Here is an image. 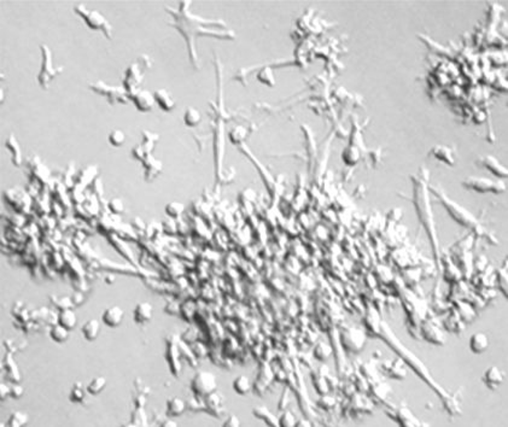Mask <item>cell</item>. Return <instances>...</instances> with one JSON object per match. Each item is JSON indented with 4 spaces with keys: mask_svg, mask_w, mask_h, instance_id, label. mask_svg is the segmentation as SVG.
Listing matches in <instances>:
<instances>
[{
    "mask_svg": "<svg viewBox=\"0 0 508 427\" xmlns=\"http://www.w3.org/2000/svg\"><path fill=\"white\" fill-rule=\"evenodd\" d=\"M365 334L356 328H349L342 336V343L345 350L353 351V353L362 350L365 345Z\"/></svg>",
    "mask_w": 508,
    "mask_h": 427,
    "instance_id": "obj_8",
    "label": "cell"
},
{
    "mask_svg": "<svg viewBox=\"0 0 508 427\" xmlns=\"http://www.w3.org/2000/svg\"><path fill=\"white\" fill-rule=\"evenodd\" d=\"M131 425L133 426H146L147 425V417L144 412V408H135L132 413Z\"/></svg>",
    "mask_w": 508,
    "mask_h": 427,
    "instance_id": "obj_35",
    "label": "cell"
},
{
    "mask_svg": "<svg viewBox=\"0 0 508 427\" xmlns=\"http://www.w3.org/2000/svg\"><path fill=\"white\" fill-rule=\"evenodd\" d=\"M106 385H108V380H106L105 376L103 375H98L94 376V378L86 385L88 395H92V396H98L100 392H103L105 390Z\"/></svg>",
    "mask_w": 508,
    "mask_h": 427,
    "instance_id": "obj_25",
    "label": "cell"
},
{
    "mask_svg": "<svg viewBox=\"0 0 508 427\" xmlns=\"http://www.w3.org/2000/svg\"><path fill=\"white\" fill-rule=\"evenodd\" d=\"M223 426H229V427H238L241 426V420L238 419L236 415H228L226 417V420L223 421Z\"/></svg>",
    "mask_w": 508,
    "mask_h": 427,
    "instance_id": "obj_44",
    "label": "cell"
},
{
    "mask_svg": "<svg viewBox=\"0 0 508 427\" xmlns=\"http://www.w3.org/2000/svg\"><path fill=\"white\" fill-rule=\"evenodd\" d=\"M232 387L238 395L245 396V395H248L251 391V382L247 375H238L233 380Z\"/></svg>",
    "mask_w": 508,
    "mask_h": 427,
    "instance_id": "obj_28",
    "label": "cell"
},
{
    "mask_svg": "<svg viewBox=\"0 0 508 427\" xmlns=\"http://www.w3.org/2000/svg\"><path fill=\"white\" fill-rule=\"evenodd\" d=\"M70 337V331L67 330L65 327H63L59 324H55L50 330V338L55 341V343L62 344L65 343Z\"/></svg>",
    "mask_w": 508,
    "mask_h": 427,
    "instance_id": "obj_27",
    "label": "cell"
},
{
    "mask_svg": "<svg viewBox=\"0 0 508 427\" xmlns=\"http://www.w3.org/2000/svg\"><path fill=\"white\" fill-rule=\"evenodd\" d=\"M6 146H8V148L12 153V163H14L16 167H20L22 163V156H21L22 151L14 135H10L8 140H6Z\"/></svg>",
    "mask_w": 508,
    "mask_h": 427,
    "instance_id": "obj_29",
    "label": "cell"
},
{
    "mask_svg": "<svg viewBox=\"0 0 508 427\" xmlns=\"http://www.w3.org/2000/svg\"><path fill=\"white\" fill-rule=\"evenodd\" d=\"M414 197H415V207L418 209V216L421 220V222L426 227V230L431 234V242L434 246L435 254L437 251V238H436V230H435L434 221H432V215L430 208L427 205V197H426V187L424 183L420 181L415 182L414 185Z\"/></svg>",
    "mask_w": 508,
    "mask_h": 427,
    "instance_id": "obj_2",
    "label": "cell"
},
{
    "mask_svg": "<svg viewBox=\"0 0 508 427\" xmlns=\"http://www.w3.org/2000/svg\"><path fill=\"white\" fill-rule=\"evenodd\" d=\"M462 186L467 189L478 192V193H487L493 192L495 195L503 193L506 191V185L502 181H494V180L487 178H477V176H470L462 181Z\"/></svg>",
    "mask_w": 508,
    "mask_h": 427,
    "instance_id": "obj_5",
    "label": "cell"
},
{
    "mask_svg": "<svg viewBox=\"0 0 508 427\" xmlns=\"http://www.w3.org/2000/svg\"><path fill=\"white\" fill-rule=\"evenodd\" d=\"M72 305H74V303H72V299L70 298V297H63V298H58V302H57V306L59 308V310H62V309H69V308H71Z\"/></svg>",
    "mask_w": 508,
    "mask_h": 427,
    "instance_id": "obj_43",
    "label": "cell"
},
{
    "mask_svg": "<svg viewBox=\"0 0 508 427\" xmlns=\"http://www.w3.org/2000/svg\"><path fill=\"white\" fill-rule=\"evenodd\" d=\"M343 162L346 166H355L360 161V152L359 150L354 146H348L343 150L342 152Z\"/></svg>",
    "mask_w": 508,
    "mask_h": 427,
    "instance_id": "obj_31",
    "label": "cell"
},
{
    "mask_svg": "<svg viewBox=\"0 0 508 427\" xmlns=\"http://www.w3.org/2000/svg\"><path fill=\"white\" fill-rule=\"evenodd\" d=\"M109 210L115 215H120V214L124 213L125 204H124V202H122V199L112 198L111 201L109 202Z\"/></svg>",
    "mask_w": 508,
    "mask_h": 427,
    "instance_id": "obj_39",
    "label": "cell"
},
{
    "mask_svg": "<svg viewBox=\"0 0 508 427\" xmlns=\"http://www.w3.org/2000/svg\"><path fill=\"white\" fill-rule=\"evenodd\" d=\"M133 102L139 111L143 112L151 111L154 104H156L153 93H151L150 91L146 90H139L138 92H135L133 96Z\"/></svg>",
    "mask_w": 508,
    "mask_h": 427,
    "instance_id": "obj_12",
    "label": "cell"
},
{
    "mask_svg": "<svg viewBox=\"0 0 508 427\" xmlns=\"http://www.w3.org/2000/svg\"><path fill=\"white\" fill-rule=\"evenodd\" d=\"M252 414H254L255 417L264 421V423H267L268 426H279V421H278V417L274 416V414L268 409L267 407L264 406H257L252 409Z\"/></svg>",
    "mask_w": 508,
    "mask_h": 427,
    "instance_id": "obj_24",
    "label": "cell"
},
{
    "mask_svg": "<svg viewBox=\"0 0 508 427\" xmlns=\"http://www.w3.org/2000/svg\"><path fill=\"white\" fill-rule=\"evenodd\" d=\"M191 390L196 397L206 398L217 391V379L215 374L208 371H200L194 374L191 381Z\"/></svg>",
    "mask_w": 508,
    "mask_h": 427,
    "instance_id": "obj_3",
    "label": "cell"
},
{
    "mask_svg": "<svg viewBox=\"0 0 508 427\" xmlns=\"http://www.w3.org/2000/svg\"><path fill=\"white\" fill-rule=\"evenodd\" d=\"M476 163L478 164L479 167H483V168L490 170L494 175L498 176V178H507V169L506 167L502 166L496 158L493 156H482L479 157Z\"/></svg>",
    "mask_w": 508,
    "mask_h": 427,
    "instance_id": "obj_14",
    "label": "cell"
},
{
    "mask_svg": "<svg viewBox=\"0 0 508 427\" xmlns=\"http://www.w3.org/2000/svg\"><path fill=\"white\" fill-rule=\"evenodd\" d=\"M395 419L396 421L403 427H414L421 425L420 420L412 413V410L407 406H401L399 409L396 410Z\"/></svg>",
    "mask_w": 508,
    "mask_h": 427,
    "instance_id": "obj_17",
    "label": "cell"
},
{
    "mask_svg": "<svg viewBox=\"0 0 508 427\" xmlns=\"http://www.w3.org/2000/svg\"><path fill=\"white\" fill-rule=\"evenodd\" d=\"M28 414L23 412H14L9 416L8 421H6V426H14V427H20L26 425L28 422Z\"/></svg>",
    "mask_w": 508,
    "mask_h": 427,
    "instance_id": "obj_32",
    "label": "cell"
},
{
    "mask_svg": "<svg viewBox=\"0 0 508 427\" xmlns=\"http://www.w3.org/2000/svg\"><path fill=\"white\" fill-rule=\"evenodd\" d=\"M143 166H144V173H145V179L146 181H153L157 176L162 173V162L159 160H156L153 156L151 154H147L145 157V160L143 161Z\"/></svg>",
    "mask_w": 508,
    "mask_h": 427,
    "instance_id": "obj_16",
    "label": "cell"
},
{
    "mask_svg": "<svg viewBox=\"0 0 508 427\" xmlns=\"http://www.w3.org/2000/svg\"><path fill=\"white\" fill-rule=\"evenodd\" d=\"M162 426H176V422L175 421H172V420H169V417L168 419L166 420V421H163L162 423H161Z\"/></svg>",
    "mask_w": 508,
    "mask_h": 427,
    "instance_id": "obj_48",
    "label": "cell"
},
{
    "mask_svg": "<svg viewBox=\"0 0 508 427\" xmlns=\"http://www.w3.org/2000/svg\"><path fill=\"white\" fill-rule=\"evenodd\" d=\"M88 394L86 386L84 385V382L76 381L72 385L70 394H69V401L72 402V403H83V402L86 400V395Z\"/></svg>",
    "mask_w": 508,
    "mask_h": 427,
    "instance_id": "obj_26",
    "label": "cell"
},
{
    "mask_svg": "<svg viewBox=\"0 0 508 427\" xmlns=\"http://www.w3.org/2000/svg\"><path fill=\"white\" fill-rule=\"evenodd\" d=\"M421 334L426 341L435 344V345H443L446 343V336H444L443 331L431 320L422 322Z\"/></svg>",
    "mask_w": 508,
    "mask_h": 427,
    "instance_id": "obj_7",
    "label": "cell"
},
{
    "mask_svg": "<svg viewBox=\"0 0 508 427\" xmlns=\"http://www.w3.org/2000/svg\"><path fill=\"white\" fill-rule=\"evenodd\" d=\"M430 189L432 191V193L440 199L442 205L446 208L448 214L452 216V219L455 222L461 224L463 227H467V228H476L477 227V220H476V217L470 211H467L461 205H459L455 202H453L450 198H448L441 188L430 187Z\"/></svg>",
    "mask_w": 508,
    "mask_h": 427,
    "instance_id": "obj_1",
    "label": "cell"
},
{
    "mask_svg": "<svg viewBox=\"0 0 508 427\" xmlns=\"http://www.w3.org/2000/svg\"><path fill=\"white\" fill-rule=\"evenodd\" d=\"M278 421H279V426H286V427H291L296 426V417L289 410H285V412L282 413V415L278 417Z\"/></svg>",
    "mask_w": 508,
    "mask_h": 427,
    "instance_id": "obj_38",
    "label": "cell"
},
{
    "mask_svg": "<svg viewBox=\"0 0 508 427\" xmlns=\"http://www.w3.org/2000/svg\"><path fill=\"white\" fill-rule=\"evenodd\" d=\"M503 380H504L503 372L496 366H490L489 368L485 369V372L483 373L482 375L483 384L491 391L497 390V389L500 387V385L503 382Z\"/></svg>",
    "mask_w": 508,
    "mask_h": 427,
    "instance_id": "obj_9",
    "label": "cell"
},
{
    "mask_svg": "<svg viewBox=\"0 0 508 427\" xmlns=\"http://www.w3.org/2000/svg\"><path fill=\"white\" fill-rule=\"evenodd\" d=\"M57 324L63 326L69 331H72L77 325V316L71 308L62 309L57 314Z\"/></svg>",
    "mask_w": 508,
    "mask_h": 427,
    "instance_id": "obj_21",
    "label": "cell"
},
{
    "mask_svg": "<svg viewBox=\"0 0 508 427\" xmlns=\"http://www.w3.org/2000/svg\"><path fill=\"white\" fill-rule=\"evenodd\" d=\"M389 392H391V389L387 386L386 384H383V382H379V384L374 385L373 386V396L380 402L386 400L387 398L386 396Z\"/></svg>",
    "mask_w": 508,
    "mask_h": 427,
    "instance_id": "obj_37",
    "label": "cell"
},
{
    "mask_svg": "<svg viewBox=\"0 0 508 427\" xmlns=\"http://www.w3.org/2000/svg\"><path fill=\"white\" fill-rule=\"evenodd\" d=\"M125 312L121 306L112 305L106 308L102 315V321L110 328H116L124 322Z\"/></svg>",
    "mask_w": 508,
    "mask_h": 427,
    "instance_id": "obj_10",
    "label": "cell"
},
{
    "mask_svg": "<svg viewBox=\"0 0 508 427\" xmlns=\"http://www.w3.org/2000/svg\"><path fill=\"white\" fill-rule=\"evenodd\" d=\"M489 345H490L489 337L484 332L473 333L471 338H470V349L476 355H481V354L485 353L489 349Z\"/></svg>",
    "mask_w": 508,
    "mask_h": 427,
    "instance_id": "obj_18",
    "label": "cell"
},
{
    "mask_svg": "<svg viewBox=\"0 0 508 427\" xmlns=\"http://www.w3.org/2000/svg\"><path fill=\"white\" fill-rule=\"evenodd\" d=\"M430 156L441 161V162L446 163L447 166H454L455 163V157H454L453 151L447 146H435L430 151Z\"/></svg>",
    "mask_w": 508,
    "mask_h": 427,
    "instance_id": "obj_22",
    "label": "cell"
},
{
    "mask_svg": "<svg viewBox=\"0 0 508 427\" xmlns=\"http://www.w3.org/2000/svg\"><path fill=\"white\" fill-rule=\"evenodd\" d=\"M332 354V347L326 343H319L314 349V357L319 361H326Z\"/></svg>",
    "mask_w": 508,
    "mask_h": 427,
    "instance_id": "obj_33",
    "label": "cell"
},
{
    "mask_svg": "<svg viewBox=\"0 0 508 427\" xmlns=\"http://www.w3.org/2000/svg\"><path fill=\"white\" fill-rule=\"evenodd\" d=\"M83 336L87 341H94L100 334V322L97 319L86 321L81 328Z\"/></svg>",
    "mask_w": 508,
    "mask_h": 427,
    "instance_id": "obj_23",
    "label": "cell"
},
{
    "mask_svg": "<svg viewBox=\"0 0 508 427\" xmlns=\"http://www.w3.org/2000/svg\"><path fill=\"white\" fill-rule=\"evenodd\" d=\"M204 407H206V410L211 415L214 416H221L223 414V410H225V398H223L222 394L220 392H213L209 396L206 397V401H204Z\"/></svg>",
    "mask_w": 508,
    "mask_h": 427,
    "instance_id": "obj_11",
    "label": "cell"
},
{
    "mask_svg": "<svg viewBox=\"0 0 508 427\" xmlns=\"http://www.w3.org/2000/svg\"><path fill=\"white\" fill-rule=\"evenodd\" d=\"M8 397H11L10 386L2 382V385H0V398H2V401H5Z\"/></svg>",
    "mask_w": 508,
    "mask_h": 427,
    "instance_id": "obj_46",
    "label": "cell"
},
{
    "mask_svg": "<svg viewBox=\"0 0 508 427\" xmlns=\"http://www.w3.org/2000/svg\"><path fill=\"white\" fill-rule=\"evenodd\" d=\"M497 285L501 292L507 297V273H504V270H498Z\"/></svg>",
    "mask_w": 508,
    "mask_h": 427,
    "instance_id": "obj_40",
    "label": "cell"
},
{
    "mask_svg": "<svg viewBox=\"0 0 508 427\" xmlns=\"http://www.w3.org/2000/svg\"><path fill=\"white\" fill-rule=\"evenodd\" d=\"M74 11L84 18L86 24L91 28V29L102 30L108 39H111L112 28L100 12H98L97 10H90V9H87L86 6L81 4L75 6Z\"/></svg>",
    "mask_w": 508,
    "mask_h": 427,
    "instance_id": "obj_4",
    "label": "cell"
},
{
    "mask_svg": "<svg viewBox=\"0 0 508 427\" xmlns=\"http://www.w3.org/2000/svg\"><path fill=\"white\" fill-rule=\"evenodd\" d=\"M42 52H43V64H42V70H40L39 74V84L40 86L46 90V88L49 87L50 81L56 76L57 72L61 70H56V69H53V64L51 61L52 56L49 47L42 45Z\"/></svg>",
    "mask_w": 508,
    "mask_h": 427,
    "instance_id": "obj_6",
    "label": "cell"
},
{
    "mask_svg": "<svg viewBox=\"0 0 508 427\" xmlns=\"http://www.w3.org/2000/svg\"><path fill=\"white\" fill-rule=\"evenodd\" d=\"M186 402L179 397H170L166 402V416L167 417H178L185 413Z\"/></svg>",
    "mask_w": 508,
    "mask_h": 427,
    "instance_id": "obj_20",
    "label": "cell"
},
{
    "mask_svg": "<svg viewBox=\"0 0 508 427\" xmlns=\"http://www.w3.org/2000/svg\"><path fill=\"white\" fill-rule=\"evenodd\" d=\"M108 140L113 147H121L126 141V134L121 129H113L110 132Z\"/></svg>",
    "mask_w": 508,
    "mask_h": 427,
    "instance_id": "obj_36",
    "label": "cell"
},
{
    "mask_svg": "<svg viewBox=\"0 0 508 427\" xmlns=\"http://www.w3.org/2000/svg\"><path fill=\"white\" fill-rule=\"evenodd\" d=\"M202 121V115L200 112V110L194 109V107L190 106L187 110H186L184 113V122L187 127H197Z\"/></svg>",
    "mask_w": 508,
    "mask_h": 427,
    "instance_id": "obj_30",
    "label": "cell"
},
{
    "mask_svg": "<svg viewBox=\"0 0 508 427\" xmlns=\"http://www.w3.org/2000/svg\"><path fill=\"white\" fill-rule=\"evenodd\" d=\"M185 210L184 204L180 203V202H170L169 204H167L166 207V214L168 215L172 219H178L182 215Z\"/></svg>",
    "mask_w": 508,
    "mask_h": 427,
    "instance_id": "obj_34",
    "label": "cell"
},
{
    "mask_svg": "<svg viewBox=\"0 0 508 427\" xmlns=\"http://www.w3.org/2000/svg\"><path fill=\"white\" fill-rule=\"evenodd\" d=\"M311 423L307 421V420H297L296 421V426H310Z\"/></svg>",
    "mask_w": 508,
    "mask_h": 427,
    "instance_id": "obj_47",
    "label": "cell"
},
{
    "mask_svg": "<svg viewBox=\"0 0 508 427\" xmlns=\"http://www.w3.org/2000/svg\"><path fill=\"white\" fill-rule=\"evenodd\" d=\"M153 96L157 105H159L162 110H165V111H170V110L174 109L176 105V102L174 97H173V94L170 93L169 91L165 90V88H160V90L154 91Z\"/></svg>",
    "mask_w": 508,
    "mask_h": 427,
    "instance_id": "obj_19",
    "label": "cell"
},
{
    "mask_svg": "<svg viewBox=\"0 0 508 427\" xmlns=\"http://www.w3.org/2000/svg\"><path fill=\"white\" fill-rule=\"evenodd\" d=\"M132 156H133L135 160H139L143 162V161L145 160V157L147 156V153L145 152L144 148L141 147V145H137V146H135L133 150H132Z\"/></svg>",
    "mask_w": 508,
    "mask_h": 427,
    "instance_id": "obj_42",
    "label": "cell"
},
{
    "mask_svg": "<svg viewBox=\"0 0 508 427\" xmlns=\"http://www.w3.org/2000/svg\"><path fill=\"white\" fill-rule=\"evenodd\" d=\"M381 369H383L385 375H387L389 378L396 379V380L405 379L407 376L406 365L405 362L400 359L393 360V361H385L383 363V368Z\"/></svg>",
    "mask_w": 508,
    "mask_h": 427,
    "instance_id": "obj_13",
    "label": "cell"
},
{
    "mask_svg": "<svg viewBox=\"0 0 508 427\" xmlns=\"http://www.w3.org/2000/svg\"><path fill=\"white\" fill-rule=\"evenodd\" d=\"M319 404L323 406V408H325V409H330V408H332L334 406V398L330 396H324L321 397L320 401H319Z\"/></svg>",
    "mask_w": 508,
    "mask_h": 427,
    "instance_id": "obj_45",
    "label": "cell"
},
{
    "mask_svg": "<svg viewBox=\"0 0 508 427\" xmlns=\"http://www.w3.org/2000/svg\"><path fill=\"white\" fill-rule=\"evenodd\" d=\"M153 305L150 302H139L133 310V319L137 325H146L152 320Z\"/></svg>",
    "mask_w": 508,
    "mask_h": 427,
    "instance_id": "obj_15",
    "label": "cell"
},
{
    "mask_svg": "<svg viewBox=\"0 0 508 427\" xmlns=\"http://www.w3.org/2000/svg\"><path fill=\"white\" fill-rule=\"evenodd\" d=\"M10 390H11V397L12 398H15V400H18V398H21L22 396H23V394H24V389L21 386L18 382H15L12 386H10Z\"/></svg>",
    "mask_w": 508,
    "mask_h": 427,
    "instance_id": "obj_41",
    "label": "cell"
}]
</instances>
